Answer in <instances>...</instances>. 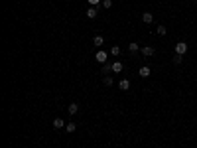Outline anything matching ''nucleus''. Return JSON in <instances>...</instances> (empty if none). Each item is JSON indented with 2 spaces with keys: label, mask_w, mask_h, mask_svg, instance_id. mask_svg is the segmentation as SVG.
I'll return each mask as SVG.
<instances>
[{
  "label": "nucleus",
  "mask_w": 197,
  "mask_h": 148,
  "mask_svg": "<svg viewBox=\"0 0 197 148\" xmlns=\"http://www.w3.org/2000/svg\"><path fill=\"white\" fill-rule=\"evenodd\" d=\"M185 51H187V44H185V42H177V44H175V53L185 55Z\"/></svg>",
  "instance_id": "nucleus-1"
},
{
  "label": "nucleus",
  "mask_w": 197,
  "mask_h": 148,
  "mask_svg": "<svg viewBox=\"0 0 197 148\" xmlns=\"http://www.w3.org/2000/svg\"><path fill=\"white\" fill-rule=\"evenodd\" d=\"M95 59H97L99 63H107V51H97V53H95Z\"/></svg>",
  "instance_id": "nucleus-2"
},
{
  "label": "nucleus",
  "mask_w": 197,
  "mask_h": 148,
  "mask_svg": "<svg viewBox=\"0 0 197 148\" xmlns=\"http://www.w3.org/2000/svg\"><path fill=\"white\" fill-rule=\"evenodd\" d=\"M85 14H87V18H91V20H93V18H97V14H99L97 6H89V10L85 12Z\"/></svg>",
  "instance_id": "nucleus-3"
},
{
  "label": "nucleus",
  "mask_w": 197,
  "mask_h": 148,
  "mask_svg": "<svg viewBox=\"0 0 197 148\" xmlns=\"http://www.w3.org/2000/svg\"><path fill=\"white\" fill-rule=\"evenodd\" d=\"M150 73H152V69H150L148 65H144V67H140V71H138V75L146 79V77H150Z\"/></svg>",
  "instance_id": "nucleus-4"
},
{
  "label": "nucleus",
  "mask_w": 197,
  "mask_h": 148,
  "mask_svg": "<svg viewBox=\"0 0 197 148\" xmlns=\"http://www.w3.org/2000/svg\"><path fill=\"white\" fill-rule=\"evenodd\" d=\"M154 51H156V49H154L152 45H144V48H142V55H146V57L154 55Z\"/></svg>",
  "instance_id": "nucleus-5"
},
{
  "label": "nucleus",
  "mask_w": 197,
  "mask_h": 148,
  "mask_svg": "<svg viewBox=\"0 0 197 148\" xmlns=\"http://www.w3.org/2000/svg\"><path fill=\"white\" fill-rule=\"evenodd\" d=\"M142 20H144L146 24H152V22H154V14H152V12H144V14H142Z\"/></svg>",
  "instance_id": "nucleus-6"
},
{
  "label": "nucleus",
  "mask_w": 197,
  "mask_h": 148,
  "mask_svg": "<svg viewBox=\"0 0 197 148\" xmlns=\"http://www.w3.org/2000/svg\"><path fill=\"white\" fill-rule=\"evenodd\" d=\"M118 87H120V91H128V89H130V81H128V79H120Z\"/></svg>",
  "instance_id": "nucleus-7"
},
{
  "label": "nucleus",
  "mask_w": 197,
  "mask_h": 148,
  "mask_svg": "<svg viewBox=\"0 0 197 148\" xmlns=\"http://www.w3.org/2000/svg\"><path fill=\"white\" fill-rule=\"evenodd\" d=\"M51 125H53V128H57V130H59V128H63V126H65V121H63V119H53V122H51Z\"/></svg>",
  "instance_id": "nucleus-8"
},
{
  "label": "nucleus",
  "mask_w": 197,
  "mask_h": 148,
  "mask_svg": "<svg viewBox=\"0 0 197 148\" xmlns=\"http://www.w3.org/2000/svg\"><path fill=\"white\" fill-rule=\"evenodd\" d=\"M104 44V38L103 36H95L93 38V45H97V48H101V45Z\"/></svg>",
  "instance_id": "nucleus-9"
},
{
  "label": "nucleus",
  "mask_w": 197,
  "mask_h": 148,
  "mask_svg": "<svg viewBox=\"0 0 197 148\" xmlns=\"http://www.w3.org/2000/svg\"><path fill=\"white\" fill-rule=\"evenodd\" d=\"M112 71H115V73L122 71V61H115V63H112Z\"/></svg>",
  "instance_id": "nucleus-10"
},
{
  "label": "nucleus",
  "mask_w": 197,
  "mask_h": 148,
  "mask_svg": "<svg viewBox=\"0 0 197 148\" xmlns=\"http://www.w3.org/2000/svg\"><path fill=\"white\" fill-rule=\"evenodd\" d=\"M67 111H69V115H75L77 111H79V105H77V103H71L69 107H67Z\"/></svg>",
  "instance_id": "nucleus-11"
},
{
  "label": "nucleus",
  "mask_w": 197,
  "mask_h": 148,
  "mask_svg": "<svg viewBox=\"0 0 197 148\" xmlns=\"http://www.w3.org/2000/svg\"><path fill=\"white\" fill-rule=\"evenodd\" d=\"M110 71H112V63H110V65L109 63H103V75H109Z\"/></svg>",
  "instance_id": "nucleus-12"
},
{
  "label": "nucleus",
  "mask_w": 197,
  "mask_h": 148,
  "mask_svg": "<svg viewBox=\"0 0 197 148\" xmlns=\"http://www.w3.org/2000/svg\"><path fill=\"white\" fill-rule=\"evenodd\" d=\"M65 128H67V132H75L77 125H75V122H67V125H65Z\"/></svg>",
  "instance_id": "nucleus-13"
},
{
  "label": "nucleus",
  "mask_w": 197,
  "mask_h": 148,
  "mask_svg": "<svg viewBox=\"0 0 197 148\" xmlns=\"http://www.w3.org/2000/svg\"><path fill=\"white\" fill-rule=\"evenodd\" d=\"M181 61H183V55L175 53V55H174V63H181Z\"/></svg>",
  "instance_id": "nucleus-14"
},
{
  "label": "nucleus",
  "mask_w": 197,
  "mask_h": 148,
  "mask_svg": "<svg viewBox=\"0 0 197 148\" xmlns=\"http://www.w3.org/2000/svg\"><path fill=\"white\" fill-rule=\"evenodd\" d=\"M128 49H130L132 53H136V51H138V44H136V42H134V44H130V45H128Z\"/></svg>",
  "instance_id": "nucleus-15"
},
{
  "label": "nucleus",
  "mask_w": 197,
  "mask_h": 148,
  "mask_svg": "<svg viewBox=\"0 0 197 148\" xmlns=\"http://www.w3.org/2000/svg\"><path fill=\"white\" fill-rule=\"evenodd\" d=\"M166 32H168L166 26H158V34H160V36H166Z\"/></svg>",
  "instance_id": "nucleus-16"
},
{
  "label": "nucleus",
  "mask_w": 197,
  "mask_h": 148,
  "mask_svg": "<svg viewBox=\"0 0 197 148\" xmlns=\"http://www.w3.org/2000/svg\"><path fill=\"white\" fill-rule=\"evenodd\" d=\"M104 85H107V87H110V85H112V77H107V75H104Z\"/></svg>",
  "instance_id": "nucleus-17"
},
{
  "label": "nucleus",
  "mask_w": 197,
  "mask_h": 148,
  "mask_svg": "<svg viewBox=\"0 0 197 148\" xmlns=\"http://www.w3.org/2000/svg\"><path fill=\"white\" fill-rule=\"evenodd\" d=\"M110 53H112V55H118V53H120V48H118V45H115V48L110 49Z\"/></svg>",
  "instance_id": "nucleus-18"
},
{
  "label": "nucleus",
  "mask_w": 197,
  "mask_h": 148,
  "mask_svg": "<svg viewBox=\"0 0 197 148\" xmlns=\"http://www.w3.org/2000/svg\"><path fill=\"white\" fill-rule=\"evenodd\" d=\"M103 6L107 8V10H109L110 6H112V0H103Z\"/></svg>",
  "instance_id": "nucleus-19"
},
{
  "label": "nucleus",
  "mask_w": 197,
  "mask_h": 148,
  "mask_svg": "<svg viewBox=\"0 0 197 148\" xmlns=\"http://www.w3.org/2000/svg\"><path fill=\"white\" fill-rule=\"evenodd\" d=\"M91 6H97V4H101V0H87Z\"/></svg>",
  "instance_id": "nucleus-20"
}]
</instances>
